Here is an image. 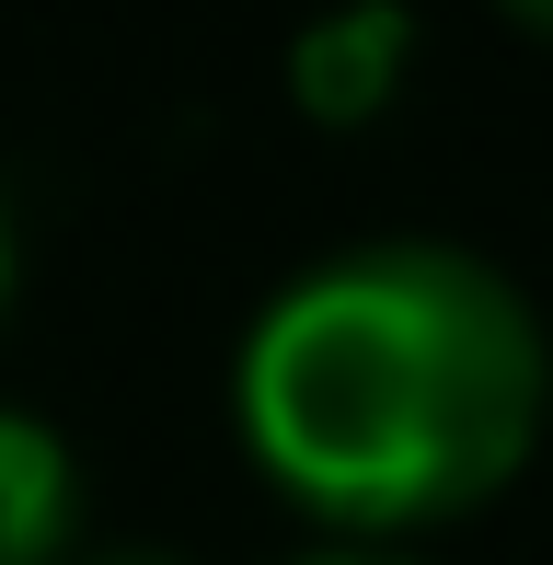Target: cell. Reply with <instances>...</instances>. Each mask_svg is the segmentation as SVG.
Listing matches in <instances>:
<instances>
[{
    "instance_id": "1",
    "label": "cell",
    "mask_w": 553,
    "mask_h": 565,
    "mask_svg": "<svg viewBox=\"0 0 553 565\" xmlns=\"http://www.w3.org/2000/svg\"><path fill=\"white\" fill-rule=\"evenodd\" d=\"M553 404L531 300L462 243H346L242 323V461L335 543L415 554V531L508 497Z\"/></svg>"
},
{
    "instance_id": "2",
    "label": "cell",
    "mask_w": 553,
    "mask_h": 565,
    "mask_svg": "<svg viewBox=\"0 0 553 565\" xmlns=\"http://www.w3.org/2000/svg\"><path fill=\"white\" fill-rule=\"evenodd\" d=\"M404 70H415V12L404 0H323L289 35V105L312 127H369V116H392Z\"/></svg>"
},
{
    "instance_id": "3",
    "label": "cell",
    "mask_w": 553,
    "mask_h": 565,
    "mask_svg": "<svg viewBox=\"0 0 553 565\" xmlns=\"http://www.w3.org/2000/svg\"><path fill=\"white\" fill-rule=\"evenodd\" d=\"M82 554V473L69 439L23 404H0V565H69Z\"/></svg>"
},
{
    "instance_id": "4",
    "label": "cell",
    "mask_w": 553,
    "mask_h": 565,
    "mask_svg": "<svg viewBox=\"0 0 553 565\" xmlns=\"http://www.w3.org/2000/svg\"><path fill=\"white\" fill-rule=\"evenodd\" d=\"M289 565H426V554H381V543H312V554H289Z\"/></svg>"
},
{
    "instance_id": "5",
    "label": "cell",
    "mask_w": 553,
    "mask_h": 565,
    "mask_svg": "<svg viewBox=\"0 0 553 565\" xmlns=\"http://www.w3.org/2000/svg\"><path fill=\"white\" fill-rule=\"evenodd\" d=\"M69 565H185V554H162V543H93V554H69Z\"/></svg>"
},
{
    "instance_id": "6",
    "label": "cell",
    "mask_w": 553,
    "mask_h": 565,
    "mask_svg": "<svg viewBox=\"0 0 553 565\" xmlns=\"http://www.w3.org/2000/svg\"><path fill=\"white\" fill-rule=\"evenodd\" d=\"M496 12H519L531 35H553V0H496Z\"/></svg>"
},
{
    "instance_id": "7",
    "label": "cell",
    "mask_w": 553,
    "mask_h": 565,
    "mask_svg": "<svg viewBox=\"0 0 553 565\" xmlns=\"http://www.w3.org/2000/svg\"><path fill=\"white\" fill-rule=\"evenodd\" d=\"M0 300H12V209H0Z\"/></svg>"
}]
</instances>
